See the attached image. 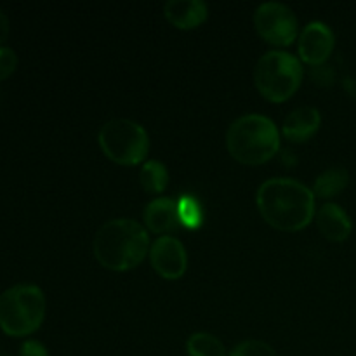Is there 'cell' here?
Segmentation results:
<instances>
[{
	"instance_id": "cell-16",
	"label": "cell",
	"mask_w": 356,
	"mask_h": 356,
	"mask_svg": "<svg viewBox=\"0 0 356 356\" xmlns=\"http://www.w3.org/2000/svg\"><path fill=\"white\" fill-rule=\"evenodd\" d=\"M177 207V219L179 225L188 229H198L204 225V207H202L200 200L193 195H183L179 200L176 202Z\"/></svg>"
},
{
	"instance_id": "cell-14",
	"label": "cell",
	"mask_w": 356,
	"mask_h": 356,
	"mask_svg": "<svg viewBox=\"0 0 356 356\" xmlns=\"http://www.w3.org/2000/svg\"><path fill=\"white\" fill-rule=\"evenodd\" d=\"M350 183V174L343 167H334L320 174L313 186V195L318 198L337 197Z\"/></svg>"
},
{
	"instance_id": "cell-10",
	"label": "cell",
	"mask_w": 356,
	"mask_h": 356,
	"mask_svg": "<svg viewBox=\"0 0 356 356\" xmlns=\"http://www.w3.org/2000/svg\"><path fill=\"white\" fill-rule=\"evenodd\" d=\"M207 6L202 0H170L163 7L167 21L179 30L197 28L207 19Z\"/></svg>"
},
{
	"instance_id": "cell-8",
	"label": "cell",
	"mask_w": 356,
	"mask_h": 356,
	"mask_svg": "<svg viewBox=\"0 0 356 356\" xmlns=\"http://www.w3.org/2000/svg\"><path fill=\"white\" fill-rule=\"evenodd\" d=\"M149 261L156 273L165 280H177L188 264L184 245L174 236H159L149 247Z\"/></svg>"
},
{
	"instance_id": "cell-9",
	"label": "cell",
	"mask_w": 356,
	"mask_h": 356,
	"mask_svg": "<svg viewBox=\"0 0 356 356\" xmlns=\"http://www.w3.org/2000/svg\"><path fill=\"white\" fill-rule=\"evenodd\" d=\"M334 44L332 30L320 21H313L299 35V56L308 65L318 66L330 58Z\"/></svg>"
},
{
	"instance_id": "cell-12",
	"label": "cell",
	"mask_w": 356,
	"mask_h": 356,
	"mask_svg": "<svg viewBox=\"0 0 356 356\" xmlns=\"http://www.w3.org/2000/svg\"><path fill=\"white\" fill-rule=\"evenodd\" d=\"M320 117L318 110L312 106H302L294 110L287 115L284 122V136L292 143L308 141L313 134L320 129Z\"/></svg>"
},
{
	"instance_id": "cell-4",
	"label": "cell",
	"mask_w": 356,
	"mask_h": 356,
	"mask_svg": "<svg viewBox=\"0 0 356 356\" xmlns=\"http://www.w3.org/2000/svg\"><path fill=\"white\" fill-rule=\"evenodd\" d=\"M44 292L31 284H19L0 294V329L10 337H26L42 325Z\"/></svg>"
},
{
	"instance_id": "cell-21",
	"label": "cell",
	"mask_w": 356,
	"mask_h": 356,
	"mask_svg": "<svg viewBox=\"0 0 356 356\" xmlns=\"http://www.w3.org/2000/svg\"><path fill=\"white\" fill-rule=\"evenodd\" d=\"M7 37H9V19H7L6 13L0 9V47L7 40Z\"/></svg>"
},
{
	"instance_id": "cell-15",
	"label": "cell",
	"mask_w": 356,
	"mask_h": 356,
	"mask_svg": "<svg viewBox=\"0 0 356 356\" xmlns=\"http://www.w3.org/2000/svg\"><path fill=\"white\" fill-rule=\"evenodd\" d=\"M139 183H141L143 190L148 193H162L169 183V172H167L165 165L156 160H149L141 167L139 172Z\"/></svg>"
},
{
	"instance_id": "cell-13",
	"label": "cell",
	"mask_w": 356,
	"mask_h": 356,
	"mask_svg": "<svg viewBox=\"0 0 356 356\" xmlns=\"http://www.w3.org/2000/svg\"><path fill=\"white\" fill-rule=\"evenodd\" d=\"M146 228L153 233H169L179 228L176 202L170 198H156L146 205L145 211Z\"/></svg>"
},
{
	"instance_id": "cell-6",
	"label": "cell",
	"mask_w": 356,
	"mask_h": 356,
	"mask_svg": "<svg viewBox=\"0 0 356 356\" xmlns=\"http://www.w3.org/2000/svg\"><path fill=\"white\" fill-rule=\"evenodd\" d=\"M101 149L118 165H138L146 159L149 139L138 122L115 118L106 122L97 134Z\"/></svg>"
},
{
	"instance_id": "cell-18",
	"label": "cell",
	"mask_w": 356,
	"mask_h": 356,
	"mask_svg": "<svg viewBox=\"0 0 356 356\" xmlns=\"http://www.w3.org/2000/svg\"><path fill=\"white\" fill-rule=\"evenodd\" d=\"M229 356H277L273 348L263 341H243L235 350L229 353Z\"/></svg>"
},
{
	"instance_id": "cell-7",
	"label": "cell",
	"mask_w": 356,
	"mask_h": 356,
	"mask_svg": "<svg viewBox=\"0 0 356 356\" xmlns=\"http://www.w3.org/2000/svg\"><path fill=\"white\" fill-rule=\"evenodd\" d=\"M254 24L257 33L273 45H291L298 37V19L284 3H261L254 14Z\"/></svg>"
},
{
	"instance_id": "cell-11",
	"label": "cell",
	"mask_w": 356,
	"mask_h": 356,
	"mask_svg": "<svg viewBox=\"0 0 356 356\" xmlns=\"http://www.w3.org/2000/svg\"><path fill=\"white\" fill-rule=\"evenodd\" d=\"M318 232L330 242H344L351 235V219L337 204H325L316 214Z\"/></svg>"
},
{
	"instance_id": "cell-1",
	"label": "cell",
	"mask_w": 356,
	"mask_h": 356,
	"mask_svg": "<svg viewBox=\"0 0 356 356\" xmlns=\"http://www.w3.org/2000/svg\"><path fill=\"white\" fill-rule=\"evenodd\" d=\"M257 209L280 232H299L315 218V195L296 179H268L257 190Z\"/></svg>"
},
{
	"instance_id": "cell-3",
	"label": "cell",
	"mask_w": 356,
	"mask_h": 356,
	"mask_svg": "<svg viewBox=\"0 0 356 356\" xmlns=\"http://www.w3.org/2000/svg\"><path fill=\"white\" fill-rule=\"evenodd\" d=\"M226 146L236 162L261 165L278 153L280 134L277 125L268 117L256 113L243 115L229 125Z\"/></svg>"
},
{
	"instance_id": "cell-22",
	"label": "cell",
	"mask_w": 356,
	"mask_h": 356,
	"mask_svg": "<svg viewBox=\"0 0 356 356\" xmlns=\"http://www.w3.org/2000/svg\"><path fill=\"white\" fill-rule=\"evenodd\" d=\"M0 356H6V355H2V353H0Z\"/></svg>"
},
{
	"instance_id": "cell-5",
	"label": "cell",
	"mask_w": 356,
	"mask_h": 356,
	"mask_svg": "<svg viewBox=\"0 0 356 356\" xmlns=\"http://www.w3.org/2000/svg\"><path fill=\"white\" fill-rule=\"evenodd\" d=\"M301 80V61L284 51H271L264 54L254 70L257 90L271 103L287 101L298 90Z\"/></svg>"
},
{
	"instance_id": "cell-20",
	"label": "cell",
	"mask_w": 356,
	"mask_h": 356,
	"mask_svg": "<svg viewBox=\"0 0 356 356\" xmlns=\"http://www.w3.org/2000/svg\"><path fill=\"white\" fill-rule=\"evenodd\" d=\"M19 356H51L49 355L47 348L40 343V341H24L23 346L19 350Z\"/></svg>"
},
{
	"instance_id": "cell-2",
	"label": "cell",
	"mask_w": 356,
	"mask_h": 356,
	"mask_svg": "<svg viewBox=\"0 0 356 356\" xmlns=\"http://www.w3.org/2000/svg\"><path fill=\"white\" fill-rule=\"evenodd\" d=\"M148 252V232L132 219H113L104 222L94 236V256L106 270H132L145 261Z\"/></svg>"
},
{
	"instance_id": "cell-17",
	"label": "cell",
	"mask_w": 356,
	"mask_h": 356,
	"mask_svg": "<svg viewBox=\"0 0 356 356\" xmlns=\"http://www.w3.org/2000/svg\"><path fill=\"white\" fill-rule=\"evenodd\" d=\"M188 356H226L221 341L207 332H197L186 343Z\"/></svg>"
},
{
	"instance_id": "cell-19",
	"label": "cell",
	"mask_w": 356,
	"mask_h": 356,
	"mask_svg": "<svg viewBox=\"0 0 356 356\" xmlns=\"http://www.w3.org/2000/svg\"><path fill=\"white\" fill-rule=\"evenodd\" d=\"M17 66V56L13 49L0 47V80H6L14 73Z\"/></svg>"
}]
</instances>
